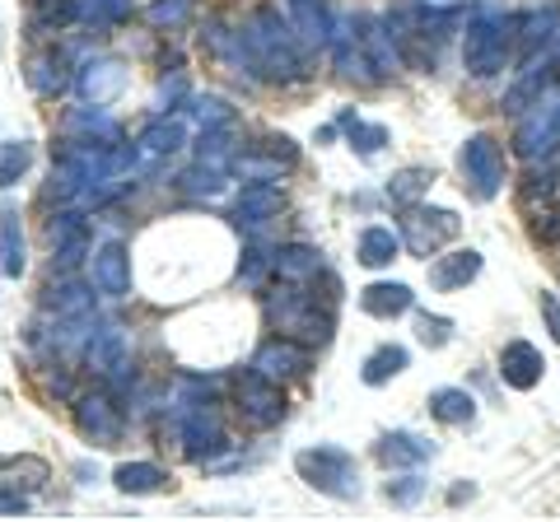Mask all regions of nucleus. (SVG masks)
<instances>
[{
	"mask_svg": "<svg viewBox=\"0 0 560 522\" xmlns=\"http://www.w3.org/2000/svg\"><path fill=\"white\" fill-rule=\"evenodd\" d=\"M84 364L108 382V388H127L131 382V336L121 327H103L84 341Z\"/></svg>",
	"mask_w": 560,
	"mask_h": 522,
	"instance_id": "13",
	"label": "nucleus"
},
{
	"mask_svg": "<svg viewBox=\"0 0 560 522\" xmlns=\"http://www.w3.org/2000/svg\"><path fill=\"white\" fill-rule=\"evenodd\" d=\"M547 57H551V61H560V24H556V33H551V43H547Z\"/></svg>",
	"mask_w": 560,
	"mask_h": 522,
	"instance_id": "51",
	"label": "nucleus"
},
{
	"mask_svg": "<svg viewBox=\"0 0 560 522\" xmlns=\"http://www.w3.org/2000/svg\"><path fill=\"white\" fill-rule=\"evenodd\" d=\"M425 490H430V481L420 472H407V476H397V481L383 485V499H388L393 509H416V503L425 499Z\"/></svg>",
	"mask_w": 560,
	"mask_h": 522,
	"instance_id": "42",
	"label": "nucleus"
},
{
	"mask_svg": "<svg viewBox=\"0 0 560 522\" xmlns=\"http://www.w3.org/2000/svg\"><path fill=\"white\" fill-rule=\"evenodd\" d=\"M28 271V242H24V220L20 211L5 201L0 205V275H10V281H20Z\"/></svg>",
	"mask_w": 560,
	"mask_h": 522,
	"instance_id": "30",
	"label": "nucleus"
},
{
	"mask_svg": "<svg viewBox=\"0 0 560 522\" xmlns=\"http://www.w3.org/2000/svg\"><path fill=\"white\" fill-rule=\"evenodd\" d=\"M514 61V14L495 0H477L463 28V66L471 80H495Z\"/></svg>",
	"mask_w": 560,
	"mask_h": 522,
	"instance_id": "3",
	"label": "nucleus"
},
{
	"mask_svg": "<svg viewBox=\"0 0 560 522\" xmlns=\"http://www.w3.org/2000/svg\"><path fill=\"white\" fill-rule=\"evenodd\" d=\"M331 61H337V75L346 80H360V84H383L374 61H370V47H364V33H360V14H337V28H331Z\"/></svg>",
	"mask_w": 560,
	"mask_h": 522,
	"instance_id": "14",
	"label": "nucleus"
},
{
	"mask_svg": "<svg viewBox=\"0 0 560 522\" xmlns=\"http://www.w3.org/2000/svg\"><path fill=\"white\" fill-rule=\"evenodd\" d=\"M51 466L33 452H20V458H0V513H28L33 495L47 485Z\"/></svg>",
	"mask_w": 560,
	"mask_h": 522,
	"instance_id": "10",
	"label": "nucleus"
},
{
	"mask_svg": "<svg viewBox=\"0 0 560 522\" xmlns=\"http://www.w3.org/2000/svg\"><path fill=\"white\" fill-rule=\"evenodd\" d=\"M407 369H411V351H407V345L383 341V345H374V351L364 355L360 382H364V388H383V382H393L397 373H407Z\"/></svg>",
	"mask_w": 560,
	"mask_h": 522,
	"instance_id": "31",
	"label": "nucleus"
},
{
	"mask_svg": "<svg viewBox=\"0 0 560 522\" xmlns=\"http://www.w3.org/2000/svg\"><path fill=\"white\" fill-rule=\"evenodd\" d=\"M47 238H51V271H57V275L75 271L80 261H90V252H94L90 224H84V215H80V211H61V215H51Z\"/></svg>",
	"mask_w": 560,
	"mask_h": 522,
	"instance_id": "15",
	"label": "nucleus"
},
{
	"mask_svg": "<svg viewBox=\"0 0 560 522\" xmlns=\"http://www.w3.org/2000/svg\"><path fill=\"white\" fill-rule=\"evenodd\" d=\"M234 396H238V415L253 429H276L280 420H285V388L271 382V378H261V373H253V369H243Z\"/></svg>",
	"mask_w": 560,
	"mask_h": 522,
	"instance_id": "12",
	"label": "nucleus"
},
{
	"mask_svg": "<svg viewBox=\"0 0 560 522\" xmlns=\"http://www.w3.org/2000/svg\"><path fill=\"white\" fill-rule=\"evenodd\" d=\"M113 485L121 495H160L164 485H168V472L160 462H121L117 472H113Z\"/></svg>",
	"mask_w": 560,
	"mask_h": 522,
	"instance_id": "35",
	"label": "nucleus"
},
{
	"mask_svg": "<svg viewBox=\"0 0 560 522\" xmlns=\"http://www.w3.org/2000/svg\"><path fill=\"white\" fill-rule=\"evenodd\" d=\"M75 429L90 448H117L121 434H127V411L117 406V396L108 388L84 392L75 402Z\"/></svg>",
	"mask_w": 560,
	"mask_h": 522,
	"instance_id": "9",
	"label": "nucleus"
},
{
	"mask_svg": "<svg viewBox=\"0 0 560 522\" xmlns=\"http://www.w3.org/2000/svg\"><path fill=\"white\" fill-rule=\"evenodd\" d=\"M285 14H290V24L304 38L308 51H327L331 28H337V10H331V0H285Z\"/></svg>",
	"mask_w": 560,
	"mask_h": 522,
	"instance_id": "23",
	"label": "nucleus"
},
{
	"mask_svg": "<svg viewBox=\"0 0 560 522\" xmlns=\"http://www.w3.org/2000/svg\"><path fill=\"white\" fill-rule=\"evenodd\" d=\"M173 434H178V443L191 462H210L215 452L230 448V434L220 425L215 402H183L173 411Z\"/></svg>",
	"mask_w": 560,
	"mask_h": 522,
	"instance_id": "8",
	"label": "nucleus"
},
{
	"mask_svg": "<svg viewBox=\"0 0 560 522\" xmlns=\"http://www.w3.org/2000/svg\"><path fill=\"white\" fill-rule=\"evenodd\" d=\"M271 271L290 285H308V281L323 275V252L308 248V242H280V248L271 252Z\"/></svg>",
	"mask_w": 560,
	"mask_h": 522,
	"instance_id": "29",
	"label": "nucleus"
},
{
	"mask_svg": "<svg viewBox=\"0 0 560 522\" xmlns=\"http://www.w3.org/2000/svg\"><path fill=\"white\" fill-rule=\"evenodd\" d=\"M471 495H477V485H453V490H448L453 503H463V499H471Z\"/></svg>",
	"mask_w": 560,
	"mask_h": 522,
	"instance_id": "50",
	"label": "nucleus"
},
{
	"mask_svg": "<svg viewBox=\"0 0 560 522\" xmlns=\"http://www.w3.org/2000/svg\"><path fill=\"white\" fill-rule=\"evenodd\" d=\"M500 378H504V388H514V392H533L537 382L547 378V359H541L533 341H504L500 345Z\"/></svg>",
	"mask_w": 560,
	"mask_h": 522,
	"instance_id": "22",
	"label": "nucleus"
},
{
	"mask_svg": "<svg viewBox=\"0 0 560 522\" xmlns=\"http://www.w3.org/2000/svg\"><path fill=\"white\" fill-rule=\"evenodd\" d=\"M43 308L51 318H84V312H94V285L80 281L75 271H66L43 289Z\"/></svg>",
	"mask_w": 560,
	"mask_h": 522,
	"instance_id": "24",
	"label": "nucleus"
},
{
	"mask_svg": "<svg viewBox=\"0 0 560 522\" xmlns=\"http://www.w3.org/2000/svg\"><path fill=\"white\" fill-rule=\"evenodd\" d=\"M90 271H94V289L103 294V299H131V252L127 242H98V248L90 252Z\"/></svg>",
	"mask_w": 560,
	"mask_h": 522,
	"instance_id": "17",
	"label": "nucleus"
},
{
	"mask_svg": "<svg viewBox=\"0 0 560 522\" xmlns=\"http://www.w3.org/2000/svg\"><path fill=\"white\" fill-rule=\"evenodd\" d=\"M360 308L378 322H393V318H401V312L416 308V289L407 281H374V285L360 289Z\"/></svg>",
	"mask_w": 560,
	"mask_h": 522,
	"instance_id": "27",
	"label": "nucleus"
},
{
	"mask_svg": "<svg viewBox=\"0 0 560 522\" xmlns=\"http://www.w3.org/2000/svg\"><path fill=\"white\" fill-rule=\"evenodd\" d=\"M430 182H434V173L430 168H420V164H411V168H397L393 178H388V187H383V197H388V205H416L420 197L430 191Z\"/></svg>",
	"mask_w": 560,
	"mask_h": 522,
	"instance_id": "37",
	"label": "nucleus"
},
{
	"mask_svg": "<svg viewBox=\"0 0 560 522\" xmlns=\"http://www.w3.org/2000/svg\"><path fill=\"white\" fill-rule=\"evenodd\" d=\"M308 359H313L308 345L290 341V336H271V341H261V345H257V355H253L248 369L285 388V382H294V378H304V373H308Z\"/></svg>",
	"mask_w": 560,
	"mask_h": 522,
	"instance_id": "16",
	"label": "nucleus"
},
{
	"mask_svg": "<svg viewBox=\"0 0 560 522\" xmlns=\"http://www.w3.org/2000/svg\"><path fill=\"white\" fill-rule=\"evenodd\" d=\"M70 84H75L80 103H90V108H108V103L127 90V66L113 61V57H94V61L80 66Z\"/></svg>",
	"mask_w": 560,
	"mask_h": 522,
	"instance_id": "18",
	"label": "nucleus"
},
{
	"mask_svg": "<svg viewBox=\"0 0 560 522\" xmlns=\"http://www.w3.org/2000/svg\"><path fill=\"white\" fill-rule=\"evenodd\" d=\"M341 131H346V141H350V150L360 154V159H374V154L388 145V127H378V121H364L360 112H341Z\"/></svg>",
	"mask_w": 560,
	"mask_h": 522,
	"instance_id": "36",
	"label": "nucleus"
},
{
	"mask_svg": "<svg viewBox=\"0 0 560 522\" xmlns=\"http://www.w3.org/2000/svg\"><path fill=\"white\" fill-rule=\"evenodd\" d=\"M66 141L70 145H121V127L117 117H108V108H75L66 117Z\"/></svg>",
	"mask_w": 560,
	"mask_h": 522,
	"instance_id": "26",
	"label": "nucleus"
},
{
	"mask_svg": "<svg viewBox=\"0 0 560 522\" xmlns=\"http://www.w3.org/2000/svg\"><path fill=\"white\" fill-rule=\"evenodd\" d=\"M374 458L388 466V472H416L434 458V443L416 429H383L378 443H374Z\"/></svg>",
	"mask_w": 560,
	"mask_h": 522,
	"instance_id": "20",
	"label": "nucleus"
},
{
	"mask_svg": "<svg viewBox=\"0 0 560 522\" xmlns=\"http://www.w3.org/2000/svg\"><path fill=\"white\" fill-rule=\"evenodd\" d=\"M294 472L308 490H318L337 503H350L364 495V481H360V462L355 452H346L337 443H318V448H304L300 458H294Z\"/></svg>",
	"mask_w": 560,
	"mask_h": 522,
	"instance_id": "4",
	"label": "nucleus"
},
{
	"mask_svg": "<svg viewBox=\"0 0 560 522\" xmlns=\"http://www.w3.org/2000/svg\"><path fill=\"white\" fill-rule=\"evenodd\" d=\"M224 178H230V168H215V164H191L183 178H178V187L187 191V197H220L224 191Z\"/></svg>",
	"mask_w": 560,
	"mask_h": 522,
	"instance_id": "39",
	"label": "nucleus"
},
{
	"mask_svg": "<svg viewBox=\"0 0 560 522\" xmlns=\"http://www.w3.org/2000/svg\"><path fill=\"white\" fill-rule=\"evenodd\" d=\"M397 252H401V238H397V229H388V224H370V229L360 234V242H355L360 266H370V271L393 266Z\"/></svg>",
	"mask_w": 560,
	"mask_h": 522,
	"instance_id": "34",
	"label": "nucleus"
},
{
	"mask_svg": "<svg viewBox=\"0 0 560 522\" xmlns=\"http://www.w3.org/2000/svg\"><path fill=\"white\" fill-rule=\"evenodd\" d=\"M238 38H243V51H248V66L257 80H271V84H304L308 80L313 51L304 47L300 33H294L290 14H280L276 5H257L248 20H243Z\"/></svg>",
	"mask_w": 560,
	"mask_h": 522,
	"instance_id": "1",
	"label": "nucleus"
},
{
	"mask_svg": "<svg viewBox=\"0 0 560 522\" xmlns=\"http://www.w3.org/2000/svg\"><path fill=\"white\" fill-rule=\"evenodd\" d=\"M28 164H33V145H28V141H10V145H0V191L20 187V178L28 173Z\"/></svg>",
	"mask_w": 560,
	"mask_h": 522,
	"instance_id": "41",
	"label": "nucleus"
},
{
	"mask_svg": "<svg viewBox=\"0 0 560 522\" xmlns=\"http://www.w3.org/2000/svg\"><path fill=\"white\" fill-rule=\"evenodd\" d=\"M537 308H541V322H547V332H551V341L560 345V294H551V289H541V294H537Z\"/></svg>",
	"mask_w": 560,
	"mask_h": 522,
	"instance_id": "48",
	"label": "nucleus"
},
{
	"mask_svg": "<svg viewBox=\"0 0 560 522\" xmlns=\"http://www.w3.org/2000/svg\"><path fill=\"white\" fill-rule=\"evenodd\" d=\"M486 266V257L477 248H453L444 257H434V266H430V289H440V294H453V289H467L471 281L481 275Z\"/></svg>",
	"mask_w": 560,
	"mask_h": 522,
	"instance_id": "25",
	"label": "nucleus"
},
{
	"mask_svg": "<svg viewBox=\"0 0 560 522\" xmlns=\"http://www.w3.org/2000/svg\"><path fill=\"white\" fill-rule=\"evenodd\" d=\"M425 406H430V415L440 425H471L477 420V396H471L467 388H434L430 396H425Z\"/></svg>",
	"mask_w": 560,
	"mask_h": 522,
	"instance_id": "33",
	"label": "nucleus"
},
{
	"mask_svg": "<svg viewBox=\"0 0 560 522\" xmlns=\"http://www.w3.org/2000/svg\"><path fill=\"white\" fill-rule=\"evenodd\" d=\"M267 271H271V252L267 248H243V261H238V285H248V289H257L261 281H267Z\"/></svg>",
	"mask_w": 560,
	"mask_h": 522,
	"instance_id": "45",
	"label": "nucleus"
},
{
	"mask_svg": "<svg viewBox=\"0 0 560 522\" xmlns=\"http://www.w3.org/2000/svg\"><path fill=\"white\" fill-rule=\"evenodd\" d=\"M416 341L425 345V351H444L453 341V322L440 318V312H416Z\"/></svg>",
	"mask_w": 560,
	"mask_h": 522,
	"instance_id": "43",
	"label": "nucleus"
},
{
	"mask_svg": "<svg viewBox=\"0 0 560 522\" xmlns=\"http://www.w3.org/2000/svg\"><path fill=\"white\" fill-rule=\"evenodd\" d=\"M70 61H66V51H43V57H33L28 66V90L33 94H43V98H57L70 90Z\"/></svg>",
	"mask_w": 560,
	"mask_h": 522,
	"instance_id": "32",
	"label": "nucleus"
},
{
	"mask_svg": "<svg viewBox=\"0 0 560 522\" xmlns=\"http://www.w3.org/2000/svg\"><path fill=\"white\" fill-rule=\"evenodd\" d=\"M136 0H75L80 10V24H94V28H113L131 14Z\"/></svg>",
	"mask_w": 560,
	"mask_h": 522,
	"instance_id": "40",
	"label": "nucleus"
},
{
	"mask_svg": "<svg viewBox=\"0 0 560 522\" xmlns=\"http://www.w3.org/2000/svg\"><path fill=\"white\" fill-rule=\"evenodd\" d=\"M537 242H560V215H547L537 224Z\"/></svg>",
	"mask_w": 560,
	"mask_h": 522,
	"instance_id": "49",
	"label": "nucleus"
},
{
	"mask_svg": "<svg viewBox=\"0 0 560 522\" xmlns=\"http://www.w3.org/2000/svg\"><path fill=\"white\" fill-rule=\"evenodd\" d=\"M267 322L276 327V336H290L308 345V351H323L337 332V299H318V294H308L304 285H290L280 281L271 294H267Z\"/></svg>",
	"mask_w": 560,
	"mask_h": 522,
	"instance_id": "2",
	"label": "nucleus"
},
{
	"mask_svg": "<svg viewBox=\"0 0 560 522\" xmlns=\"http://www.w3.org/2000/svg\"><path fill=\"white\" fill-rule=\"evenodd\" d=\"M187 108H191V117L201 121V127H230L234 121V108L224 98H215V94H206V98H187Z\"/></svg>",
	"mask_w": 560,
	"mask_h": 522,
	"instance_id": "44",
	"label": "nucleus"
},
{
	"mask_svg": "<svg viewBox=\"0 0 560 522\" xmlns=\"http://www.w3.org/2000/svg\"><path fill=\"white\" fill-rule=\"evenodd\" d=\"M560 80V61H551V57H537V61H528L518 71V80L504 90V98H500V108L510 112V117H518V112H528L533 103L551 90V84Z\"/></svg>",
	"mask_w": 560,
	"mask_h": 522,
	"instance_id": "21",
	"label": "nucleus"
},
{
	"mask_svg": "<svg viewBox=\"0 0 560 522\" xmlns=\"http://www.w3.org/2000/svg\"><path fill=\"white\" fill-rule=\"evenodd\" d=\"M514 154L523 164H541L560 154V94H541L528 112H518V131H514Z\"/></svg>",
	"mask_w": 560,
	"mask_h": 522,
	"instance_id": "7",
	"label": "nucleus"
},
{
	"mask_svg": "<svg viewBox=\"0 0 560 522\" xmlns=\"http://www.w3.org/2000/svg\"><path fill=\"white\" fill-rule=\"evenodd\" d=\"M191 5H197V0H154V5L145 10V20L154 28H178L187 14H191Z\"/></svg>",
	"mask_w": 560,
	"mask_h": 522,
	"instance_id": "46",
	"label": "nucleus"
},
{
	"mask_svg": "<svg viewBox=\"0 0 560 522\" xmlns=\"http://www.w3.org/2000/svg\"><path fill=\"white\" fill-rule=\"evenodd\" d=\"M280 211H285V191L276 182H243V191L230 205V220L234 229H261V224L280 220Z\"/></svg>",
	"mask_w": 560,
	"mask_h": 522,
	"instance_id": "19",
	"label": "nucleus"
},
{
	"mask_svg": "<svg viewBox=\"0 0 560 522\" xmlns=\"http://www.w3.org/2000/svg\"><path fill=\"white\" fill-rule=\"evenodd\" d=\"M294 159H300V150H294L290 135H267L248 150H234L230 173H238L243 182H276L280 173L294 168Z\"/></svg>",
	"mask_w": 560,
	"mask_h": 522,
	"instance_id": "11",
	"label": "nucleus"
},
{
	"mask_svg": "<svg viewBox=\"0 0 560 522\" xmlns=\"http://www.w3.org/2000/svg\"><path fill=\"white\" fill-rule=\"evenodd\" d=\"M458 173H463V187L471 201H495L504 182H510V159H504V145L495 135H467L463 150H458Z\"/></svg>",
	"mask_w": 560,
	"mask_h": 522,
	"instance_id": "5",
	"label": "nucleus"
},
{
	"mask_svg": "<svg viewBox=\"0 0 560 522\" xmlns=\"http://www.w3.org/2000/svg\"><path fill=\"white\" fill-rule=\"evenodd\" d=\"M80 24L75 0H33V33H61Z\"/></svg>",
	"mask_w": 560,
	"mask_h": 522,
	"instance_id": "38",
	"label": "nucleus"
},
{
	"mask_svg": "<svg viewBox=\"0 0 560 522\" xmlns=\"http://www.w3.org/2000/svg\"><path fill=\"white\" fill-rule=\"evenodd\" d=\"M463 229V220L458 211H448V205H425V201H416V205H401V224H397V238H401V248H407L411 257H434L440 248H448L453 238H458Z\"/></svg>",
	"mask_w": 560,
	"mask_h": 522,
	"instance_id": "6",
	"label": "nucleus"
},
{
	"mask_svg": "<svg viewBox=\"0 0 560 522\" xmlns=\"http://www.w3.org/2000/svg\"><path fill=\"white\" fill-rule=\"evenodd\" d=\"M560 187V164L556 159H541V168L533 164V173H528V197H551V191Z\"/></svg>",
	"mask_w": 560,
	"mask_h": 522,
	"instance_id": "47",
	"label": "nucleus"
},
{
	"mask_svg": "<svg viewBox=\"0 0 560 522\" xmlns=\"http://www.w3.org/2000/svg\"><path fill=\"white\" fill-rule=\"evenodd\" d=\"M187 145V127H183V117H154L145 131L136 135V154L145 164H160V159H168V154H178Z\"/></svg>",
	"mask_w": 560,
	"mask_h": 522,
	"instance_id": "28",
	"label": "nucleus"
}]
</instances>
